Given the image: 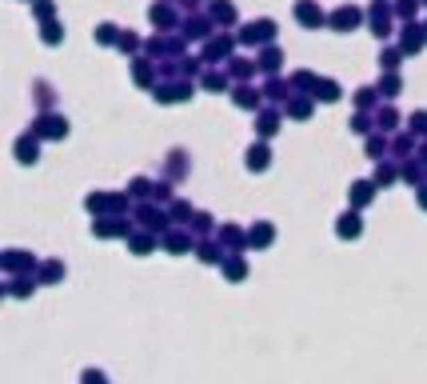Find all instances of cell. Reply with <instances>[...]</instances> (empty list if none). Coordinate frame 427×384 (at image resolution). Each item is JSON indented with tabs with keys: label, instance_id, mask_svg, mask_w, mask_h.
<instances>
[{
	"label": "cell",
	"instance_id": "cell-1",
	"mask_svg": "<svg viewBox=\"0 0 427 384\" xmlns=\"http://www.w3.org/2000/svg\"><path fill=\"white\" fill-rule=\"evenodd\" d=\"M271 36H276V20H252V24H244V32H240L244 45H264Z\"/></svg>",
	"mask_w": 427,
	"mask_h": 384
},
{
	"label": "cell",
	"instance_id": "cell-2",
	"mask_svg": "<svg viewBox=\"0 0 427 384\" xmlns=\"http://www.w3.org/2000/svg\"><path fill=\"white\" fill-rule=\"evenodd\" d=\"M355 24H360V8H355V4L335 8V16H332V29H335V32H351Z\"/></svg>",
	"mask_w": 427,
	"mask_h": 384
},
{
	"label": "cell",
	"instance_id": "cell-3",
	"mask_svg": "<svg viewBox=\"0 0 427 384\" xmlns=\"http://www.w3.org/2000/svg\"><path fill=\"white\" fill-rule=\"evenodd\" d=\"M335 232H340L344 240H355L360 232H364V221H360L355 212H344V216H340V224H335Z\"/></svg>",
	"mask_w": 427,
	"mask_h": 384
},
{
	"label": "cell",
	"instance_id": "cell-4",
	"mask_svg": "<svg viewBox=\"0 0 427 384\" xmlns=\"http://www.w3.org/2000/svg\"><path fill=\"white\" fill-rule=\"evenodd\" d=\"M36 132H40V136H68V120L44 116V120H36Z\"/></svg>",
	"mask_w": 427,
	"mask_h": 384
},
{
	"label": "cell",
	"instance_id": "cell-5",
	"mask_svg": "<svg viewBox=\"0 0 427 384\" xmlns=\"http://www.w3.org/2000/svg\"><path fill=\"white\" fill-rule=\"evenodd\" d=\"M296 16H300V24H308V29H319L324 24V13H319L312 0H300V8H296Z\"/></svg>",
	"mask_w": 427,
	"mask_h": 384
},
{
	"label": "cell",
	"instance_id": "cell-6",
	"mask_svg": "<svg viewBox=\"0 0 427 384\" xmlns=\"http://www.w3.org/2000/svg\"><path fill=\"white\" fill-rule=\"evenodd\" d=\"M371 29H376V36H387V29H392V13H387V8H383V0L380 4H376V8H371Z\"/></svg>",
	"mask_w": 427,
	"mask_h": 384
},
{
	"label": "cell",
	"instance_id": "cell-7",
	"mask_svg": "<svg viewBox=\"0 0 427 384\" xmlns=\"http://www.w3.org/2000/svg\"><path fill=\"white\" fill-rule=\"evenodd\" d=\"M268 164H271L268 148H264V144H252V148H248V168H252V173H264Z\"/></svg>",
	"mask_w": 427,
	"mask_h": 384
},
{
	"label": "cell",
	"instance_id": "cell-8",
	"mask_svg": "<svg viewBox=\"0 0 427 384\" xmlns=\"http://www.w3.org/2000/svg\"><path fill=\"white\" fill-rule=\"evenodd\" d=\"M371 196H376V184H371V180H355V184H351V205L355 208L367 205Z\"/></svg>",
	"mask_w": 427,
	"mask_h": 384
},
{
	"label": "cell",
	"instance_id": "cell-9",
	"mask_svg": "<svg viewBox=\"0 0 427 384\" xmlns=\"http://www.w3.org/2000/svg\"><path fill=\"white\" fill-rule=\"evenodd\" d=\"M419 24H408V29H403V52H419V48H424V36H419Z\"/></svg>",
	"mask_w": 427,
	"mask_h": 384
},
{
	"label": "cell",
	"instance_id": "cell-10",
	"mask_svg": "<svg viewBox=\"0 0 427 384\" xmlns=\"http://www.w3.org/2000/svg\"><path fill=\"white\" fill-rule=\"evenodd\" d=\"M16 157H20V164H32V160H36V141H32V136H20V141H16Z\"/></svg>",
	"mask_w": 427,
	"mask_h": 384
},
{
	"label": "cell",
	"instance_id": "cell-11",
	"mask_svg": "<svg viewBox=\"0 0 427 384\" xmlns=\"http://www.w3.org/2000/svg\"><path fill=\"white\" fill-rule=\"evenodd\" d=\"M316 96L332 104V100H340V84H335V80H316Z\"/></svg>",
	"mask_w": 427,
	"mask_h": 384
},
{
	"label": "cell",
	"instance_id": "cell-12",
	"mask_svg": "<svg viewBox=\"0 0 427 384\" xmlns=\"http://www.w3.org/2000/svg\"><path fill=\"white\" fill-rule=\"evenodd\" d=\"M252 244H260V248H264V244H271V224L268 221H260V228H252Z\"/></svg>",
	"mask_w": 427,
	"mask_h": 384
},
{
	"label": "cell",
	"instance_id": "cell-13",
	"mask_svg": "<svg viewBox=\"0 0 427 384\" xmlns=\"http://www.w3.org/2000/svg\"><path fill=\"white\" fill-rule=\"evenodd\" d=\"M236 104H240V109H256V104H260V96H256L252 88H236Z\"/></svg>",
	"mask_w": 427,
	"mask_h": 384
},
{
	"label": "cell",
	"instance_id": "cell-14",
	"mask_svg": "<svg viewBox=\"0 0 427 384\" xmlns=\"http://www.w3.org/2000/svg\"><path fill=\"white\" fill-rule=\"evenodd\" d=\"M212 13H216V20H224V24H232V20H236V8H232L228 0H220V4L212 8Z\"/></svg>",
	"mask_w": 427,
	"mask_h": 384
},
{
	"label": "cell",
	"instance_id": "cell-15",
	"mask_svg": "<svg viewBox=\"0 0 427 384\" xmlns=\"http://www.w3.org/2000/svg\"><path fill=\"white\" fill-rule=\"evenodd\" d=\"M224 52H232V40H228V36H224V40H212V45H208V56H224Z\"/></svg>",
	"mask_w": 427,
	"mask_h": 384
},
{
	"label": "cell",
	"instance_id": "cell-16",
	"mask_svg": "<svg viewBox=\"0 0 427 384\" xmlns=\"http://www.w3.org/2000/svg\"><path fill=\"white\" fill-rule=\"evenodd\" d=\"M260 68H264V72H276V68H280V52H276V48H271V52H264Z\"/></svg>",
	"mask_w": 427,
	"mask_h": 384
},
{
	"label": "cell",
	"instance_id": "cell-17",
	"mask_svg": "<svg viewBox=\"0 0 427 384\" xmlns=\"http://www.w3.org/2000/svg\"><path fill=\"white\" fill-rule=\"evenodd\" d=\"M308 112H312V100H296V104L287 109V116H296V120H303Z\"/></svg>",
	"mask_w": 427,
	"mask_h": 384
},
{
	"label": "cell",
	"instance_id": "cell-18",
	"mask_svg": "<svg viewBox=\"0 0 427 384\" xmlns=\"http://www.w3.org/2000/svg\"><path fill=\"white\" fill-rule=\"evenodd\" d=\"M380 93H383V96H396V93H399V77H383V80H380Z\"/></svg>",
	"mask_w": 427,
	"mask_h": 384
},
{
	"label": "cell",
	"instance_id": "cell-19",
	"mask_svg": "<svg viewBox=\"0 0 427 384\" xmlns=\"http://www.w3.org/2000/svg\"><path fill=\"white\" fill-rule=\"evenodd\" d=\"M96 40H100V45H112V40H116V29H112V24H100V29H96Z\"/></svg>",
	"mask_w": 427,
	"mask_h": 384
},
{
	"label": "cell",
	"instance_id": "cell-20",
	"mask_svg": "<svg viewBox=\"0 0 427 384\" xmlns=\"http://www.w3.org/2000/svg\"><path fill=\"white\" fill-rule=\"evenodd\" d=\"M204 88H212V93H220V88H228V77H220V72H212V77L204 80Z\"/></svg>",
	"mask_w": 427,
	"mask_h": 384
},
{
	"label": "cell",
	"instance_id": "cell-21",
	"mask_svg": "<svg viewBox=\"0 0 427 384\" xmlns=\"http://www.w3.org/2000/svg\"><path fill=\"white\" fill-rule=\"evenodd\" d=\"M152 24H172V13H168V8H152Z\"/></svg>",
	"mask_w": 427,
	"mask_h": 384
},
{
	"label": "cell",
	"instance_id": "cell-22",
	"mask_svg": "<svg viewBox=\"0 0 427 384\" xmlns=\"http://www.w3.org/2000/svg\"><path fill=\"white\" fill-rule=\"evenodd\" d=\"M371 100H376V93H371V88H360V93H355V104H360V109H367Z\"/></svg>",
	"mask_w": 427,
	"mask_h": 384
},
{
	"label": "cell",
	"instance_id": "cell-23",
	"mask_svg": "<svg viewBox=\"0 0 427 384\" xmlns=\"http://www.w3.org/2000/svg\"><path fill=\"white\" fill-rule=\"evenodd\" d=\"M271 132H276V116H264V120H260V136H271Z\"/></svg>",
	"mask_w": 427,
	"mask_h": 384
},
{
	"label": "cell",
	"instance_id": "cell-24",
	"mask_svg": "<svg viewBox=\"0 0 427 384\" xmlns=\"http://www.w3.org/2000/svg\"><path fill=\"white\" fill-rule=\"evenodd\" d=\"M392 180H396V173H392V168H376V184H392Z\"/></svg>",
	"mask_w": 427,
	"mask_h": 384
},
{
	"label": "cell",
	"instance_id": "cell-25",
	"mask_svg": "<svg viewBox=\"0 0 427 384\" xmlns=\"http://www.w3.org/2000/svg\"><path fill=\"white\" fill-rule=\"evenodd\" d=\"M188 36H208V24L204 20H188Z\"/></svg>",
	"mask_w": 427,
	"mask_h": 384
},
{
	"label": "cell",
	"instance_id": "cell-26",
	"mask_svg": "<svg viewBox=\"0 0 427 384\" xmlns=\"http://www.w3.org/2000/svg\"><path fill=\"white\" fill-rule=\"evenodd\" d=\"M168 248H172V253H184V248H188V237H168Z\"/></svg>",
	"mask_w": 427,
	"mask_h": 384
},
{
	"label": "cell",
	"instance_id": "cell-27",
	"mask_svg": "<svg viewBox=\"0 0 427 384\" xmlns=\"http://www.w3.org/2000/svg\"><path fill=\"white\" fill-rule=\"evenodd\" d=\"M244 272H248V269H244V260H232V264H228V276H232V280H240Z\"/></svg>",
	"mask_w": 427,
	"mask_h": 384
},
{
	"label": "cell",
	"instance_id": "cell-28",
	"mask_svg": "<svg viewBox=\"0 0 427 384\" xmlns=\"http://www.w3.org/2000/svg\"><path fill=\"white\" fill-rule=\"evenodd\" d=\"M412 128H415V132H427V112H415V116H412Z\"/></svg>",
	"mask_w": 427,
	"mask_h": 384
},
{
	"label": "cell",
	"instance_id": "cell-29",
	"mask_svg": "<svg viewBox=\"0 0 427 384\" xmlns=\"http://www.w3.org/2000/svg\"><path fill=\"white\" fill-rule=\"evenodd\" d=\"M44 40L48 45H56V40H60V29H56V24H44Z\"/></svg>",
	"mask_w": 427,
	"mask_h": 384
},
{
	"label": "cell",
	"instance_id": "cell-30",
	"mask_svg": "<svg viewBox=\"0 0 427 384\" xmlns=\"http://www.w3.org/2000/svg\"><path fill=\"white\" fill-rule=\"evenodd\" d=\"M396 61H399V52H383V56H380V64H383V68H387V72L396 68Z\"/></svg>",
	"mask_w": 427,
	"mask_h": 384
},
{
	"label": "cell",
	"instance_id": "cell-31",
	"mask_svg": "<svg viewBox=\"0 0 427 384\" xmlns=\"http://www.w3.org/2000/svg\"><path fill=\"white\" fill-rule=\"evenodd\" d=\"M232 72H236V77H248V72H252V64H248V61H232Z\"/></svg>",
	"mask_w": 427,
	"mask_h": 384
},
{
	"label": "cell",
	"instance_id": "cell-32",
	"mask_svg": "<svg viewBox=\"0 0 427 384\" xmlns=\"http://www.w3.org/2000/svg\"><path fill=\"white\" fill-rule=\"evenodd\" d=\"M392 125H396V112L383 109V112H380V128H392Z\"/></svg>",
	"mask_w": 427,
	"mask_h": 384
},
{
	"label": "cell",
	"instance_id": "cell-33",
	"mask_svg": "<svg viewBox=\"0 0 427 384\" xmlns=\"http://www.w3.org/2000/svg\"><path fill=\"white\" fill-rule=\"evenodd\" d=\"M132 248H136V253H148V248H152V240H148V237H136V240H132Z\"/></svg>",
	"mask_w": 427,
	"mask_h": 384
},
{
	"label": "cell",
	"instance_id": "cell-34",
	"mask_svg": "<svg viewBox=\"0 0 427 384\" xmlns=\"http://www.w3.org/2000/svg\"><path fill=\"white\" fill-rule=\"evenodd\" d=\"M200 260H220V256H216V248H212V244H204V248H200Z\"/></svg>",
	"mask_w": 427,
	"mask_h": 384
},
{
	"label": "cell",
	"instance_id": "cell-35",
	"mask_svg": "<svg viewBox=\"0 0 427 384\" xmlns=\"http://www.w3.org/2000/svg\"><path fill=\"white\" fill-rule=\"evenodd\" d=\"M399 13H403V16H412V13H415V0H399Z\"/></svg>",
	"mask_w": 427,
	"mask_h": 384
},
{
	"label": "cell",
	"instance_id": "cell-36",
	"mask_svg": "<svg viewBox=\"0 0 427 384\" xmlns=\"http://www.w3.org/2000/svg\"><path fill=\"white\" fill-rule=\"evenodd\" d=\"M84 381H88V384H104V376H100V372H88Z\"/></svg>",
	"mask_w": 427,
	"mask_h": 384
},
{
	"label": "cell",
	"instance_id": "cell-37",
	"mask_svg": "<svg viewBox=\"0 0 427 384\" xmlns=\"http://www.w3.org/2000/svg\"><path fill=\"white\" fill-rule=\"evenodd\" d=\"M419 205H424V208H427V189H424V196H419Z\"/></svg>",
	"mask_w": 427,
	"mask_h": 384
}]
</instances>
